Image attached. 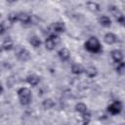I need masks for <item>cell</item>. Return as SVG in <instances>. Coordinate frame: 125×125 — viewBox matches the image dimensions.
<instances>
[{"instance_id": "cell-1", "label": "cell", "mask_w": 125, "mask_h": 125, "mask_svg": "<svg viewBox=\"0 0 125 125\" xmlns=\"http://www.w3.org/2000/svg\"><path fill=\"white\" fill-rule=\"evenodd\" d=\"M85 49L91 53H100L102 51V47H101V43L99 41V39L95 36H91L90 38H88V40L85 42Z\"/></svg>"}, {"instance_id": "cell-2", "label": "cell", "mask_w": 125, "mask_h": 125, "mask_svg": "<svg viewBox=\"0 0 125 125\" xmlns=\"http://www.w3.org/2000/svg\"><path fill=\"white\" fill-rule=\"evenodd\" d=\"M18 96H19V100L21 104L22 105H27L30 104L31 102V92L28 88L22 87L21 89L18 90Z\"/></svg>"}, {"instance_id": "cell-3", "label": "cell", "mask_w": 125, "mask_h": 125, "mask_svg": "<svg viewBox=\"0 0 125 125\" xmlns=\"http://www.w3.org/2000/svg\"><path fill=\"white\" fill-rule=\"evenodd\" d=\"M15 54L17 56V58L21 61V62H26L30 59V53L23 47L21 46H17L15 49Z\"/></svg>"}, {"instance_id": "cell-4", "label": "cell", "mask_w": 125, "mask_h": 125, "mask_svg": "<svg viewBox=\"0 0 125 125\" xmlns=\"http://www.w3.org/2000/svg\"><path fill=\"white\" fill-rule=\"evenodd\" d=\"M107 110L110 114L112 115H116V114H119L122 110V103L119 102V101H115L113 102L111 104L108 105L107 107Z\"/></svg>"}, {"instance_id": "cell-5", "label": "cell", "mask_w": 125, "mask_h": 125, "mask_svg": "<svg viewBox=\"0 0 125 125\" xmlns=\"http://www.w3.org/2000/svg\"><path fill=\"white\" fill-rule=\"evenodd\" d=\"M108 11L116 18V21L118 22H120L121 24L124 23V16L116 6H109L108 7Z\"/></svg>"}, {"instance_id": "cell-6", "label": "cell", "mask_w": 125, "mask_h": 125, "mask_svg": "<svg viewBox=\"0 0 125 125\" xmlns=\"http://www.w3.org/2000/svg\"><path fill=\"white\" fill-rule=\"evenodd\" d=\"M104 41L106 44H108V45H112V44H114V43L117 41V37H116V35H115L114 33H112V32H107V33L104 35Z\"/></svg>"}, {"instance_id": "cell-7", "label": "cell", "mask_w": 125, "mask_h": 125, "mask_svg": "<svg viewBox=\"0 0 125 125\" xmlns=\"http://www.w3.org/2000/svg\"><path fill=\"white\" fill-rule=\"evenodd\" d=\"M110 55H111V58L114 61V62H122V60H123V53L118 49L111 51Z\"/></svg>"}, {"instance_id": "cell-8", "label": "cell", "mask_w": 125, "mask_h": 125, "mask_svg": "<svg viewBox=\"0 0 125 125\" xmlns=\"http://www.w3.org/2000/svg\"><path fill=\"white\" fill-rule=\"evenodd\" d=\"M58 55H59V58L62 61V62H66L69 57H70V52L68 49L66 48H62L59 52H58Z\"/></svg>"}, {"instance_id": "cell-9", "label": "cell", "mask_w": 125, "mask_h": 125, "mask_svg": "<svg viewBox=\"0 0 125 125\" xmlns=\"http://www.w3.org/2000/svg\"><path fill=\"white\" fill-rule=\"evenodd\" d=\"M99 22L104 27H109L111 25V20L109 19V17H107L105 15H103L99 18Z\"/></svg>"}, {"instance_id": "cell-10", "label": "cell", "mask_w": 125, "mask_h": 125, "mask_svg": "<svg viewBox=\"0 0 125 125\" xmlns=\"http://www.w3.org/2000/svg\"><path fill=\"white\" fill-rule=\"evenodd\" d=\"M18 21H20L22 23H28L31 21V17L26 13H18Z\"/></svg>"}, {"instance_id": "cell-11", "label": "cell", "mask_w": 125, "mask_h": 125, "mask_svg": "<svg viewBox=\"0 0 125 125\" xmlns=\"http://www.w3.org/2000/svg\"><path fill=\"white\" fill-rule=\"evenodd\" d=\"M52 29H53V31H55V32L61 33V32H63V31L65 30V25H64V23L62 22V21H57V22L53 23Z\"/></svg>"}, {"instance_id": "cell-12", "label": "cell", "mask_w": 125, "mask_h": 125, "mask_svg": "<svg viewBox=\"0 0 125 125\" xmlns=\"http://www.w3.org/2000/svg\"><path fill=\"white\" fill-rule=\"evenodd\" d=\"M26 82L31 86H36L39 83V77L35 74H30L26 77Z\"/></svg>"}, {"instance_id": "cell-13", "label": "cell", "mask_w": 125, "mask_h": 125, "mask_svg": "<svg viewBox=\"0 0 125 125\" xmlns=\"http://www.w3.org/2000/svg\"><path fill=\"white\" fill-rule=\"evenodd\" d=\"M86 7H87V9L89 10V11H91V12H99L100 11V5L98 4V3H96V2H93V1H89V2H87L86 3Z\"/></svg>"}, {"instance_id": "cell-14", "label": "cell", "mask_w": 125, "mask_h": 125, "mask_svg": "<svg viewBox=\"0 0 125 125\" xmlns=\"http://www.w3.org/2000/svg\"><path fill=\"white\" fill-rule=\"evenodd\" d=\"M84 71L86 72V75L88 77H95L98 74V69L93 65H90V66L86 67V69H84Z\"/></svg>"}, {"instance_id": "cell-15", "label": "cell", "mask_w": 125, "mask_h": 125, "mask_svg": "<svg viewBox=\"0 0 125 125\" xmlns=\"http://www.w3.org/2000/svg\"><path fill=\"white\" fill-rule=\"evenodd\" d=\"M13 47H14V42L10 38L5 39L3 41V43H2V49L5 50V51H9V50L13 49Z\"/></svg>"}, {"instance_id": "cell-16", "label": "cell", "mask_w": 125, "mask_h": 125, "mask_svg": "<svg viewBox=\"0 0 125 125\" xmlns=\"http://www.w3.org/2000/svg\"><path fill=\"white\" fill-rule=\"evenodd\" d=\"M55 106V102L52 100V99H45L43 102H42V107L44 109H51Z\"/></svg>"}, {"instance_id": "cell-17", "label": "cell", "mask_w": 125, "mask_h": 125, "mask_svg": "<svg viewBox=\"0 0 125 125\" xmlns=\"http://www.w3.org/2000/svg\"><path fill=\"white\" fill-rule=\"evenodd\" d=\"M45 48L47 49V50H49V51H52V50H54L55 49V47H56V44H55V42L53 41V39L49 36L48 38H46V40H45Z\"/></svg>"}, {"instance_id": "cell-18", "label": "cell", "mask_w": 125, "mask_h": 125, "mask_svg": "<svg viewBox=\"0 0 125 125\" xmlns=\"http://www.w3.org/2000/svg\"><path fill=\"white\" fill-rule=\"evenodd\" d=\"M84 71V68L82 67L81 64H78V63H74L71 65V72L73 74H81L82 72Z\"/></svg>"}, {"instance_id": "cell-19", "label": "cell", "mask_w": 125, "mask_h": 125, "mask_svg": "<svg viewBox=\"0 0 125 125\" xmlns=\"http://www.w3.org/2000/svg\"><path fill=\"white\" fill-rule=\"evenodd\" d=\"M29 43H30L33 47L38 48V47H40V45H41V40H40V38H39L38 36L33 35V36H31V37L29 38Z\"/></svg>"}, {"instance_id": "cell-20", "label": "cell", "mask_w": 125, "mask_h": 125, "mask_svg": "<svg viewBox=\"0 0 125 125\" xmlns=\"http://www.w3.org/2000/svg\"><path fill=\"white\" fill-rule=\"evenodd\" d=\"M75 110H76L77 112L83 114V113H85L86 111H88V107H87V105H86L85 104H83V103H78V104H76V105H75Z\"/></svg>"}, {"instance_id": "cell-21", "label": "cell", "mask_w": 125, "mask_h": 125, "mask_svg": "<svg viewBox=\"0 0 125 125\" xmlns=\"http://www.w3.org/2000/svg\"><path fill=\"white\" fill-rule=\"evenodd\" d=\"M124 69H125V65H124V62H115V70H116L118 73L123 74V73H124Z\"/></svg>"}, {"instance_id": "cell-22", "label": "cell", "mask_w": 125, "mask_h": 125, "mask_svg": "<svg viewBox=\"0 0 125 125\" xmlns=\"http://www.w3.org/2000/svg\"><path fill=\"white\" fill-rule=\"evenodd\" d=\"M90 120H91V114L88 111L82 114V125H88Z\"/></svg>"}, {"instance_id": "cell-23", "label": "cell", "mask_w": 125, "mask_h": 125, "mask_svg": "<svg viewBox=\"0 0 125 125\" xmlns=\"http://www.w3.org/2000/svg\"><path fill=\"white\" fill-rule=\"evenodd\" d=\"M8 21L10 22H12V23L15 22V21H18V13H16V12L10 13L9 16H8Z\"/></svg>"}, {"instance_id": "cell-24", "label": "cell", "mask_w": 125, "mask_h": 125, "mask_svg": "<svg viewBox=\"0 0 125 125\" xmlns=\"http://www.w3.org/2000/svg\"><path fill=\"white\" fill-rule=\"evenodd\" d=\"M15 82H16V80L11 76V77H9L8 78V80H7V84L9 85V87H12L14 84H15Z\"/></svg>"}, {"instance_id": "cell-25", "label": "cell", "mask_w": 125, "mask_h": 125, "mask_svg": "<svg viewBox=\"0 0 125 125\" xmlns=\"http://www.w3.org/2000/svg\"><path fill=\"white\" fill-rule=\"evenodd\" d=\"M5 31V26L3 25V23H0V34H2Z\"/></svg>"}, {"instance_id": "cell-26", "label": "cell", "mask_w": 125, "mask_h": 125, "mask_svg": "<svg viewBox=\"0 0 125 125\" xmlns=\"http://www.w3.org/2000/svg\"><path fill=\"white\" fill-rule=\"evenodd\" d=\"M2 93H3V87L0 85V95H2Z\"/></svg>"}, {"instance_id": "cell-27", "label": "cell", "mask_w": 125, "mask_h": 125, "mask_svg": "<svg viewBox=\"0 0 125 125\" xmlns=\"http://www.w3.org/2000/svg\"><path fill=\"white\" fill-rule=\"evenodd\" d=\"M119 125H124V124H122V123H121V124H119Z\"/></svg>"}]
</instances>
